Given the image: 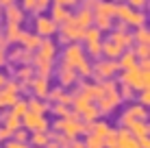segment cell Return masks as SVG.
Returning a JSON list of instances; mask_svg holds the SVG:
<instances>
[{"label": "cell", "mask_w": 150, "mask_h": 148, "mask_svg": "<svg viewBox=\"0 0 150 148\" xmlns=\"http://www.w3.org/2000/svg\"><path fill=\"white\" fill-rule=\"evenodd\" d=\"M57 48L50 39H41V44L37 46V55L33 57V63L37 65V74L48 79L50 72H52V61H54Z\"/></svg>", "instance_id": "cell-1"}, {"label": "cell", "mask_w": 150, "mask_h": 148, "mask_svg": "<svg viewBox=\"0 0 150 148\" xmlns=\"http://www.w3.org/2000/svg\"><path fill=\"white\" fill-rule=\"evenodd\" d=\"M100 87H102V94H100V98L96 100L98 111H100V113H111V111H115L117 105L122 103L120 91H117V83L111 81V79H105V81H100Z\"/></svg>", "instance_id": "cell-2"}, {"label": "cell", "mask_w": 150, "mask_h": 148, "mask_svg": "<svg viewBox=\"0 0 150 148\" xmlns=\"http://www.w3.org/2000/svg\"><path fill=\"white\" fill-rule=\"evenodd\" d=\"M122 72V85H126V87L135 89V91H142V89H148V70H142L139 65H133V68L128 70H120Z\"/></svg>", "instance_id": "cell-3"}, {"label": "cell", "mask_w": 150, "mask_h": 148, "mask_svg": "<svg viewBox=\"0 0 150 148\" xmlns=\"http://www.w3.org/2000/svg\"><path fill=\"white\" fill-rule=\"evenodd\" d=\"M57 133H63L70 137H79L81 133H87V122H81L79 115H65V118H59L54 122Z\"/></svg>", "instance_id": "cell-4"}, {"label": "cell", "mask_w": 150, "mask_h": 148, "mask_svg": "<svg viewBox=\"0 0 150 148\" xmlns=\"http://www.w3.org/2000/svg\"><path fill=\"white\" fill-rule=\"evenodd\" d=\"M72 107H74L76 115H81L85 122H94V120H98V115H100V111H98L94 100L83 98V96H72Z\"/></svg>", "instance_id": "cell-5"}, {"label": "cell", "mask_w": 150, "mask_h": 148, "mask_svg": "<svg viewBox=\"0 0 150 148\" xmlns=\"http://www.w3.org/2000/svg\"><path fill=\"white\" fill-rule=\"evenodd\" d=\"M115 18L126 26H135V28L144 26V22H146V15L137 9H131L128 4H115Z\"/></svg>", "instance_id": "cell-6"}, {"label": "cell", "mask_w": 150, "mask_h": 148, "mask_svg": "<svg viewBox=\"0 0 150 148\" xmlns=\"http://www.w3.org/2000/svg\"><path fill=\"white\" fill-rule=\"evenodd\" d=\"M22 126L30 133H44V131H48V120H46L44 113H33V111H26V113L22 115Z\"/></svg>", "instance_id": "cell-7"}, {"label": "cell", "mask_w": 150, "mask_h": 148, "mask_svg": "<svg viewBox=\"0 0 150 148\" xmlns=\"http://www.w3.org/2000/svg\"><path fill=\"white\" fill-rule=\"evenodd\" d=\"M115 72H120V63L117 59H107V61H98L91 68V76H96V81H105V79H113Z\"/></svg>", "instance_id": "cell-8"}, {"label": "cell", "mask_w": 150, "mask_h": 148, "mask_svg": "<svg viewBox=\"0 0 150 148\" xmlns=\"http://www.w3.org/2000/svg\"><path fill=\"white\" fill-rule=\"evenodd\" d=\"M83 61H85V50H83L79 44H72V46L65 48V52H63V63H68V65H72V68L76 70Z\"/></svg>", "instance_id": "cell-9"}, {"label": "cell", "mask_w": 150, "mask_h": 148, "mask_svg": "<svg viewBox=\"0 0 150 148\" xmlns=\"http://www.w3.org/2000/svg\"><path fill=\"white\" fill-rule=\"evenodd\" d=\"M135 120H148V111H146V107L144 105H131L126 111H124V115H122V126L126 129L131 122H135Z\"/></svg>", "instance_id": "cell-10"}, {"label": "cell", "mask_w": 150, "mask_h": 148, "mask_svg": "<svg viewBox=\"0 0 150 148\" xmlns=\"http://www.w3.org/2000/svg\"><path fill=\"white\" fill-rule=\"evenodd\" d=\"M83 30L85 28L76 26L74 20H72V15H70L68 22L61 24V39H65V42H79V39H83Z\"/></svg>", "instance_id": "cell-11"}, {"label": "cell", "mask_w": 150, "mask_h": 148, "mask_svg": "<svg viewBox=\"0 0 150 148\" xmlns=\"http://www.w3.org/2000/svg\"><path fill=\"white\" fill-rule=\"evenodd\" d=\"M35 33L39 35V37H52L57 33V24L52 18H46V15H39L37 20H35Z\"/></svg>", "instance_id": "cell-12"}, {"label": "cell", "mask_w": 150, "mask_h": 148, "mask_svg": "<svg viewBox=\"0 0 150 148\" xmlns=\"http://www.w3.org/2000/svg\"><path fill=\"white\" fill-rule=\"evenodd\" d=\"M57 72H59V74H57V79H59V85H61V87H70L72 83H76V76H79V74H76V70L72 68V65L61 63Z\"/></svg>", "instance_id": "cell-13"}, {"label": "cell", "mask_w": 150, "mask_h": 148, "mask_svg": "<svg viewBox=\"0 0 150 148\" xmlns=\"http://www.w3.org/2000/svg\"><path fill=\"white\" fill-rule=\"evenodd\" d=\"M117 146H120V148H142L139 142H137V137L131 135V131L124 129V126L117 129Z\"/></svg>", "instance_id": "cell-14"}, {"label": "cell", "mask_w": 150, "mask_h": 148, "mask_svg": "<svg viewBox=\"0 0 150 148\" xmlns=\"http://www.w3.org/2000/svg\"><path fill=\"white\" fill-rule=\"evenodd\" d=\"M30 87H33V94L35 98H46L50 91V85H48V79L44 76H37V79H30Z\"/></svg>", "instance_id": "cell-15"}, {"label": "cell", "mask_w": 150, "mask_h": 148, "mask_svg": "<svg viewBox=\"0 0 150 148\" xmlns=\"http://www.w3.org/2000/svg\"><path fill=\"white\" fill-rule=\"evenodd\" d=\"M72 20H74V24H76V26L87 28V26H91V24H94V11H89V9H85V7H83L79 13H74V15H72Z\"/></svg>", "instance_id": "cell-16"}, {"label": "cell", "mask_w": 150, "mask_h": 148, "mask_svg": "<svg viewBox=\"0 0 150 148\" xmlns=\"http://www.w3.org/2000/svg\"><path fill=\"white\" fill-rule=\"evenodd\" d=\"M122 52H124V46H120L117 42H113L111 37L102 42V55H107L109 59H117Z\"/></svg>", "instance_id": "cell-17"}, {"label": "cell", "mask_w": 150, "mask_h": 148, "mask_svg": "<svg viewBox=\"0 0 150 148\" xmlns=\"http://www.w3.org/2000/svg\"><path fill=\"white\" fill-rule=\"evenodd\" d=\"M94 15H102V18H109L113 20L115 18V4L113 2H107V0H100L94 9Z\"/></svg>", "instance_id": "cell-18"}, {"label": "cell", "mask_w": 150, "mask_h": 148, "mask_svg": "<svg viewBox=\"0 0 150 148\" xmlns=\"http://www.w3.org/2000/svg\"><path fill=\"white\" fill-rule=\"evenodd\" d=\"M20 44L26 50H37V46L41 44V37L37 33H22L20 35Z\"/></svg>", "instance_id": "cell-19"}, {"label": "cell", "mask_w": 150, "mask_h": 148, "mask_svg": "<svg viewBox=\"0 0 150 148\" xmlns=\"http://www.w3.org/2000/svg\"><path fill=\"white\" fill-rule=\"evenodd\" d=\"M46 98H50L54 105H72V96L68 94V91H63L61 87L59 89H50Z\"/></svg>", "instance_id": "cell-20"}, {"label": "cell", "mask_w": 150, "mask_h": 148, "mask_svg": "<svg viewBox=\"0 0 150 148\" xmlns=\"http://www.w3.org/2000/svg\"><path fill=\"white\" fill-rule=\"evenodd\" d=\"M109 37L113 39V42H117L120 46H124V48L133 44V35H131V33H126V30H117V28H113Z\"/></svg>", "instance_id": "cell-21"}, {"label": "cell", "mask_w": 150, "mask_h": 148, "mask_svg": "<svg viewBox=\"0 0 150 148\" xmlns=\"http://www.w3.org/2000/svg\"><path fill=\"white\" fill-rule=\"evenodd\" d=\"M120 61V70H128V68H133V65H137V57H135V52L133 50H124V52L117 57Z\"/></svg>", "instance_id": "cell-22"}, {"label": "cell", "mask_w": 150, "mask_h": 148, "mask_svg": "<svg viewBox=\"0 0 150 148\" xmlns=\"http://www.w3.org/2000/svg\"><path fill=\"white\" fill-rule=\"evenodd\" d=\"M4 15H7V22H9V24H20V22H22V18H24L22 9H20V7H15V2L7 7Z\"/></svg>", "instance_id": "cell-23"}, {"label": "cell", "mask_w": 150, "mask_h": 148, "mask_svg": "<svg viewBox=\"0 0 150 148\" xmlns=\"http://www.w3.org/2000/svg\"><path fill=\"white\" fill-rule=\"evenodd\" d=\"M126 129L131 131V135L144 137V135H148V122H146V120H135V122H131Z\"/></svg>", "instance_id": "cell-24"}, {"label": "cell", "mask_w": 150, "mask_h": 148, "mask_svg": "<svg viewBox=\"0 0 150 148\" xmlns=\"http://www.w3.org/2000/svg\"><path fill=\"white\" fill-rule=\"evenodd\" d=\"M70 15H72V13L63 7V4H54V7H52V20H54V24H63V22H68Z\"/></svg>", "instance_id": "cell-25"}, {"label": "cell", "mask_w": 150, "mask_h": 148, "mask_svg": "<svg viewBox=\"0 0 150 148\" xmlns=\"http://www.w3.org/2000/svg\"><path fill=\"white\" fill-rule=\"evenodd\" d=\"M100 37H102V30H100V28H96L94 24H91V26H87L85 30H83V39H85L87 44L100 42Z\"/></svg>", "instance_id": "cell-26"}, {"label": "cell", "mask_w": 150, "mask_h": 148, "mask_svg": "<svg viewBox=\"0 0 150 148\" xmlns=\"http://www.w3.org/2000/svg\"><path fill=\"white\" fill-rule=\"evenodd\" d=\"M26 109L33 111V113H44L46 115V111H48V103H44L41 98H33V100H28V103H26Z\"/></svg>", "instance_id": "cell-27"}, {"label": "cell", "mask_w": 150, "mask_h": 148, "mask_svg": "<svg viewBox=\"0 0 150 148\" xmlns=\"http://www.w3.org/2000/svg\"><path fill=\"white\" fill-rule=\"evenodd\" d=\"M20 35H22L20 24H9V26H7V37H4V42L15 44V42H20Z\"/></svg>", "instance_id": "cell-28"}, {"label": "cell", "mask_w": 150, "mask_h": 148, "mask_svg": "<svg viewBox=\"0 0 150 148\" xmlns=\"http://www.w3.org/2000/svg\"><path fill=\"white\" fill-rule=\"evenodd\" d=\"M30 142H33L35 148H46V144L50 142V135H48V131H44V133H33L30 135Z\"/></svg>", "instance_id": "cell-29"}, {"label": "cell", "mask_w": 150, "mask_h": 148, "mask_svg": "<svg viewBox=\"0 0 150 148\" xmlns=\"http://www.w3.org/2000/svg\"><path fill=\"white\" fill-rule=\"evenodd\" d=\"M15 100H18V94H13V91H9V89H0V105L2 107H11Z\"/></svg>", "instance_id": "cell-30"}, {"label": "cell", "mask_w": 150, "mask_h": 148, "mask_svg": "<svg viewBox=\"0 0 150 148\" xmlns=\"http://www.w3.org/2000/svg\"><path fill=\"white\" fill-rule=\"evenodd\" d=\"M2 126H7V129L13 133V131H18L20 126H22V120H20L18 115H13V113H7V115H4V124Z\"/></svg>", "instance_id": "cell-31"}, {"label": "cell", "mask_w": 150, "mask_h": 148, "mask_svg": "<svg viewBox=\"0 0 150 148\" xmlns=\"http://www.w3.org/2000/svg\"><path fill=\"white\" fill-rule=\"evenodd\" d=\"M133 42H137V44H148V42H150L148 28H146V26H137V33L133 35Z\"/></svg>", "instance_id": "cell-32"}, {"label": "cell", "mask_w": 150, "mask_h": 148, "mask_svg": "<svg viewBox=\"0 0 150 148\" xmlns=\"http://www.w3.org/2000/svg\"><path fill=\"white\" fill-rule=\"evenodd\" d=\"M85 144V148H105V142H102V137H98L94 133H89L87 135V140L83 142Z\"/></svg>", "instance_id": "cell-33"}, {"label": "cell", "mask_w": 150, "mask_h": 148, "mask_svg": "<svg viewBox=\"0 0 150 148\" xmlns=\"http://www.w3.org/2000/svg\"><path fill=\"white\" fill-rule=\"evenodd\" d=\"M26 111H28V109H26V100H20V98H18V100H15V103L11 105V113H13V115H18V118H22Z\"/></svg>", "instance_id": "cell-34"}, {"label": "cell", "mask_w": 150, "mask_h": 148, "mask_svg": "<svg viewBox=\"0 0 150 148\" xmlns=\"http://www.w3.org/2000/svg\"><path fill=\"white\" fill-rule=\"evenodd\" d=\"M33 72H35V70L33 68H30V65H24V68H20V79H22V81H26V83H30V79H33Z\"/></svg>", "instance_id": "cell-35"}, {"label": "cell", "mask_w": 150, "mask_h": 148, "mask_svg": "<svg viewBox=\"0 0 150 148\" xmlns=\"http://www.w3.org/2000/svg\"><path fill=\"white\" fill-rule=\"evenodd\" d=\"M52 111L59 118H65V115H70L72 111H70V105H52Z\"/></svg>", "instance_id": "cell-36"}, {"label": "cell", "mask_w": 150, "mask_h": 148, "mask_svg": "<svg viewBox=\"0 0 150 148\" xmlns=\"http://www.w3.org/2000/svg\"><path fill=\"white\" fill-rule=\"evenodd\" d=\"M87 52H89L91 57H98V55H102V44H100V42L87 44Z\"/></svg>", "instance_id": "cell-37"}, {"label": "cell", "mask_w": 150, "mask_h": 148, "mask_svg": "<svg viewBox=\"0 0 150 148\" xmlns=\"http://www.w3.org/2000/svg\"><path fill=\"white\" fill-rule=\"evenodd\" d=\"M137 59H148V44H137V48L133 50Z\"/></svg>", "instance_id": "cell-38"}, {"label": "cell", "mask_w": 150, "mask_h": 148, "mask_svg": "<svg viewBox=\"0 0 150 148\" xmlns=\"http://www.w3.org/2000/svg\"><path fill=\"white\" fill-rule=\"evenodd\" d=\"M76 70H79V72H76V74L85 76V79H87V76H91V65L87 63V59L83 61V63H81V65H79V68H76Z\"/></svg>", "instance_id": "cell-39"}, {"label": "cell", "mask_w": 150, "mask_h": 148, "mask_svg": "<svg viewBox=\"0 0 150 148\" xmlns=\"http://www.w3.org/2000/svg\"><path fill=\"white\" fill-rule=\"evenodd\" d=\"M148 103H150V94H148V89H142V91H139V105L148 107Z\"/></svg>", "instance_id": "cell-40"}, {"label": "cell", "mask_w": 150, "mask_h": 148, "mask_svg": "<svg viewBox=\"0 0 150 148\" xmlns=\"http://www.w3.org/2000/svg\"><path fill=\"white\" fill-rule=\"evenodd\" d=\"M50 2H52V0H35V11H44V9H48Z\"/></svg>", "instance_id": "cell-41"}, {"label": "cell", "mask_w": 150, "mask_h": 148, "mask_svg": "<svg viewBox=\"0 0 150 148\" xmlns=\"http://www.w3.org/2000/svg\"><path fill=\"white\" fill-rule=\"evenodd\" d=\"M2 87L9 89V91H13V94H20V83H15V81H11V83H4Z\"/></svg>", "instance_id": "cell-42"}, {"label": "cell", "mask_w": 150, "mask_h": 148, "mask_svg": "<svg viewBox=\"0 0 150 148\" xmlns=\"http://www.w3.org/2000/svg\"><path fill=\"white\" fill-rule=\"evenodd\" d=\"M126 4L131 9H142V7H146V0H126Z\"/></svg>", "instance_id": "cell-43"}, {"label": "cell", "mask_w": 150, "mask_h": 148, "mask_svg": "<svg viewBox=\"0 0 150 148\" xmlns=\"http://www.w3.org/2000/svg\"><path fill=\"white\" fill-rule=\"evenodd\" d=\"M7 140H11V131L7 126H0V142H7Z\"/></svg>", "instance_id": "cell-44"}, {"label": "cell", "mask_w": 150, "mask_h": 148, "mask_svg": "<svg viewBox=\"0 0 150 148\" xmlns=\"http://www.w3.org/2000/svg\"><path fill=\"white\" fill-rule=\"evenodd\" d=\"M4 148H28L24 142H15V140H11V142H7V146Z\"/></svg>", "instance_id": "cell-45"}, {"label": "cell", "mask_w": 150, "mask_h": 148, "mask_svg": "<svg viewBox=\"0 0 150 148\" xmlns=\"http://www.w3.org/2000/svg\"><path fill=\"white\" fill-rule=\"evenodd\" d=\"M22 9H26V11H35V0H22Z\"/></svg>", "instance_id": "cell-46"}, {"label": "cell", "mask_w": 150, "mask_h": 148, "mask_svg": "<svg viewBox=\"0 0 150 148\" xmlns=\"http://www.w3.org/2000/svg\"><path fill=\"white\" fill-rule=\"evenodd\" d=\"M137 142H139V146H142V148H150V140H148V135L137 137Z\"/></svg>", "instance_id": "cell-47"}, {"label": "cell", "mask_w": 150, "mask_h": 148, "mask_svg": "<svg viewBox=\"0 0 150 148\" xmlns=\"http://www.w3.org/2000/svg\"><path fill=\"white\" fill-rule=\"evenodd\" d=\"M98 2H100V0H85V9H89V11H94Z\"/></svg>", "instance_id": "cell-48"}, {"label": "cell", "mask_w": 150, "mask_h": 148, "mask_svg": "<svg viewBox=\"0 0 150 148\" xmlns=\"http://www.w3.org/2000/svg\"><path fill=\"white\" fill-rule=\"evenodd\" d=\"M81 0H61V4L63 7H74V4H79Z\"/></svg>", "instance_id": "cell-49"}, {"label": "cell", "mask_w": 150, "mask_h": 148, "mask_svg": "<svg viewBox=\"0 0 150 148\" xmlns=\"http://www.w3.org/2000/svg\"><path fill=\"white\" fill-rule=\"evenodd\" d=\"M70 148H85V144H83V142H72Z\"/></svg>", "instance_id": "cell-50"}, {"label": "cell", "mask_w": 150, "mask_h": 148, "mask_svg": "<svg viewBox=\"0 0 150 148\" xmlns=\"http://www.w3.org/2000/svg\"><path fill=\"white\" fill-rule=\"evenodd\" d=\"M15 0H0V4H2V7H9V4H13Z\"/></svg>", "instance_id": "cell-51"}, {"label": "cell", "mask_w": 150, "mask_h": 148, "mask_svg": "<svg viewBox=\"0 0 150 148\" xmlns=\"http://www.w3.org/2000/svg\"><path fill=\"white\" fill-rule=\"evenodd\" d=\"M4 61H7V57H4V50H2V48H0V65H2V63H4Z\"/></svg>", "instance_id": "cell-52"}, {"label": "cell", "mask_w": 150, "mask_h": 148, "mask_svg": "<svg viewBox=\"0 0 150 148\" xmlns=\"http://www.w3.org/2000/svg\"><path fill=\"white\" fill-rule=\"evenodd\" d=\"M4 83H7V79H4V74L0 72V89H2V85H4Z\"/></svg>", "instance_id": "cell-53"}, {"label": "cell", "mask_w": 150, "mask_h": 148, "mask_svg": "<svg viewBox=\"0 0 150 148\" xmlns=\"http://www.w3.org/2000/svg\"><path fill=\"white\" fill-rule=\"evenodd\" d=\"M111 148H120V146H117V144H115V146H111Z\"/></svg>", "instance_id": "cell-54"}, {"label": "cell", "mask_w": 150, "mask_h": 148, "mask_svg": "<svg viewBox=\"0 0 150 148\" xmlns=\"http://www.w3.org/2000/svg\"><path fill=\"white\" fill-rule=\"evenodd\" d=\"M0 109H2V105H0Z\"/></svg>", "instance_id": "cell-55"}, {"label": "cell", "mask_w": 150, "mask_h": 148, "mask_svg": "<svg viewBox=\"0 0 150 148\" xmlns=\"http://www.w3.org/2000/svg\"><path fill=\"white\" fill-rule=\"evenodd\" d=\"M0 7H2V4H0Z\"/></svg>", "instance_id": "cell-56"}]
</instances>
